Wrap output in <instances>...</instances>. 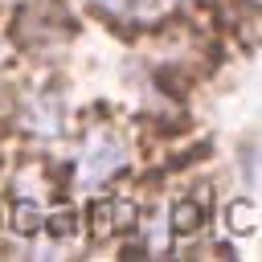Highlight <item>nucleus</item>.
Returning a JSON list of instances; mask_svg holds the SVG:
<instances>
[{"mask_svg": "<svg viewBox=\"0 0 262 262\" xmlns=\"http://www.w3.org/2000/svg\"><path fill=\"white\" fill-rule=\"evenodd\" d=\"M123 164H127L123 143H119L115 135H94L90 147H86V156H82V184H102V180H111Z\"/></svg>", "mask_w": 262, "mask_h": 262, "instance_id": "f257e3e1", "label": "nucleus"}, {"mask_svg": "<svg viewBox=\"0 0 262 262\" xmlns=\"http://www.w3.org/2000/svg\"><path fill=\"white\" fill-rule=\"evenodd\" d=\"M201 225V205L196 201H176V209H172V229L176 233H192Z\"/></svg>", "mask_w": 262, "mask_h": 262, "instance_id": "f03ea898", "label": "nucleus"}, {"mask_svg": "<svg viewBox=\"0 0 262 262\" xmlns=\"http://www.w3.org/2000/svg\"><path fill=\"white\" fill-rule=\"evenodd\" d=\"M111 213H115V201H94L90 205V229H94V237H106L111 229H115V221H111Z\"/></svg>", "mask_w": 262, "mask_h": 262, "instance_id": "7ed1b4c3", "label": "nucleus"}, {"mask_svg": "<svg viewBox=\"0 0 262 262\" xmlns=\"http://www.w3.org/2000/svg\"><path fill=\"white\" fill-rule=\"evenodd\" d=\"M37 225H41V213H37L33 201H25V205L12 209V229H16V233H33Z\"/></svg>", "mask_w": 262, "mask_h": 262, "instance_id": "20e7f679", "label": "nucleus"}, {"mask_svg": "<svg viewBox=\"0 0 262 262\" xmlns=\"http://www.w3.org/2000/svg\"><path fill=\"white\" fill-rule=\"evenodd\" d=\"M229 225H233L237 233L254 229V209H250V201H233V205H229Z\"/></svg>", "mask_w": 262, "mask_h": 262, "instance_id": "39448f33", "label": "nucleus"}, {"mask_svg": "<svg viewBox=\"0 0 262 262\" xmlns=\"http://www.w3.org/2000/svg\"><path fill=\"white\" fill-rule=\"evenodd\" d=\"M45 229H49L53 237H70V233H74V213H70V209H61V213L45 217Z\"/></svg>", "mask_w": 262, "mask_h": 262, "instance_id": "423d86ee", "label": "nucleus"}, {"mask_svg": "<svg viewBox=\"0 0 262 262\" xmlns=\"http://www.w3.org/2000/svg\"><path fill=\"white\" fill-rule=\"evenodd\" d=\"M94 8H102V12H111V16H123L127 8H131V0H90Z\"/></svg>", "mask_w": 262, "mask_h": 262, "instance_id": "0eeeda50", "label": "nucleus"}]
</instances>
